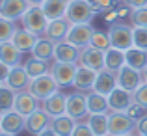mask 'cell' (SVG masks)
<instances>
[{
	"mask_svg": "<svg viewBox=\"0 0 147 136\" xmlns=\"http://www.w3.org/2000/svg\"><path fill=\"white\" fill-rule=\"evenodd\" d=\"M65 2H67V4H69V2H71V0H65Z\"/></svg>",
	"mask_w": 147,
	"mask_h": 136,
	"instance_id": "54",
	"label": "cell"
},
{
	"mask_svg": "<svg viewBox=\"0 0 147 136\" xmlns=\"http://www.w3.org/2000/svg\"><path fill=\"white\" fill-rule=\"evenodd\" d=\"M123 2H125L129 7H132V9H140V7L147 6V0H123Z\"/></svg>",
	"mask_w": 147,
	"mask_h": 136,
	"instance_id": "43",
	"label": "cell"
},
{
	"mask_svg": "<svg viewBox=\"0 0 147 136\" xmlns=\"http://www.w3.org/2000/svg\"><path fill=\"white\" fill-rule=\"evenodd\" d=\"M86 123L93 131L95 136H106L108 134V114H90L86 118Z\"/></svg>",
	"mask_w": 147,
	"mask_h": 136,
	"instance_id": "32",
	"label": "cell"
},
{
	"mask_svg": "<svg viewBox=\"0 0 147 136\" xmlns=\"http://www.w3.org/2000/svg\"><path fill=\"white\" fill-rule=\"evenodd\" d=\"M65 17L71 21V24H86V22H91V19L95 17V11L88 0H71L67 4Z\"/></svg>",
	"mask_w": 147,
	"mask_h": 136,
	"instance_id": "3",
	"label": "cell"
},
{
	"mask_svg": "<svg viewBox=\"0 0 147 136\" xmlns=\"http://www.w3.org/2000/svg\"><path fill=\"white\" fill-rule=\"evenodd\" d=\"M104 22H108V24H114V22H117V19H119V15H117V7H112V9H108V11H104Z\"/></svg>",
	"mask_w": 147,
	"mask_h": 136,
	"instance_id": "42",
	"label": "cell"
},
{
	"mask_svg": "<svg viewBox=\"0 0 147 136\" xmlns=\"http://www.w3.org/2000/svg\"><path fill=\"white\" fill-rule=\"evenodd\" d=\"M21 24H22V28L30 30L32 34L43 36L47 26H49V19H47V15H45L41 6H30L26 9V13L21 17Z\"/></svg>",
	"mask_w": 147,
	"mask_h": 136,
	"instance_id": "2",
	"label": "cell"
},
{
	"mask_svg": "<svg viewBox=\"0 0 147 136\" xmlns=\"http://www.w3.org/2000/svg\"><path fill=\"white\" fill-rule=\"evenodd\" d=\"M76 67L78 64H69V62H58L54 60L50 64V75L54 76V80L58 82V86L61 88H73L76 75Z\"/></svg>",
	"mask_w": 147,
	"mask_h": 136,
	"instance_id": "4",
	"label": "cell"
},
{
	"mask_svg": "<svg viewBox=\"0 0 147 136\" xmlns=\"http://www.w3.org/2000/svg\"><path fill=\"white\" fill-rule=\"evenodd\" d=\"M71 21H69L67 17H61V19H54V21H49V26L47 30H45L43 36L49 37L50 41H54V43H61V41L67 39V34L69 30H71Z\"/></svg>",
	"mask_w": 147,
	"mask_h": 136,
	"instance_id": "11",
	"label": "cell"
},
{
	"mask_svg": "<svg viewBox=\"0 0 147 136\" xmlns=\"http://www.w3.org/2000/svg\"><path fill=\"white\" fill-rule=\"evenodd\" d=\"M15 30H17V22L0 15V43H4V41H11Z\"/></svg>",
	"mask_w": 147,
	"mask_h": 136,
	"instance_id": "33",
	"label": "cell"
},
{
	"mask_svg": "<svg viewBox=\"0 0 147 136\" xmlns=\"http://www.w3.org/2000/svg\"><path fill=\"white\" fill-rule=\"evenodd\" d=\"M130 22H132V26H145L147 28V6L134 9L130 15Z\"/></svg>",
	"mask_w": 147,
	"mask_h": 136,
	"instance_id": "36",
	"label": "cell"
},
{
	"mask_svg": "<svg viewBox=\"0 0 147 136\" xmlns=\"http://www.w3.org/2000/svg\"><path fill=\"white\" fill-rule=\"evenodd\" d=\"M78 65H84V67H90L93 71H102L106 65H104V50L97 49L93 45H88L84 49H80V56H78Z\"/></svg>",
	"mask_w": 147,
	"mask_h": 136,
	"instance_id": "9",
	"label": "cell"
},
{
	"mask_svg": "<svg viewBox=\"0 0 147 136\" xmlns=\"http://www.w3.org/2000/svg\"><path fill=\"white\" fill-rule=\"evenodd\" d=\"M134 47L147 50V28L145 26H134Z\"/></svg>",
	"mask_w": 147,
	"mask_h": 136,
	"instance_id": "35",
	"label": "cell"
},
{
	"mask_svg": "<svg viewBox=\"0 0 147 136\" xmlns=\"http://www.w3.org/2000/svg\"><path fill=\"white\" fill-rule=\"evenodd\" d=\"M37 108H41V101L37 99L34 93H30L28 90L17 91V99H15V110L17 112H21L22 116L28 118V116L34 114Z\"/></svg>",
	"mask_w": 147,
	"mask_h": 136,
	"instance_id": "17",
	"label": "cell"
},
{
	"mask_svg": "<svg viewBox=\"0 0 147 136\" xmlns=\"http://www.w3.org/2000/svg\"><path fill=\"white\" fill-rule=\"evenodd\" d=\"M93 47H97L100 50H108L112 47L110 43V36H108V32H102V30H95L93 36H91V43Z\"/></svg>",
	"mask_w": 147,
	"mask_h": 136,
	"instance_id": "34",
	"label": "cell"
},
{
	"mask_svg": "<svg viewBox=\"0 0 147 136\" xmlns=\"http://www.w3.org/2000/svg\"><path fill=\"white\" fill-rule=\"evenodd\" d=\"M0 125H2V114H0Z\"/></svg>",
	"mask_w": 147,
	"mask_h": 136,
	"instance_id": "51",
	"label": "cell"
},
{
	"mask_svg": "<svg viewBox=\"0 0 147 136\" xmlns=\"http://www.w3.org/2000/svg\"><path fill=\"white\" fill-rule=\"evenodd\" d=\"M50 123H52V118H50L43 108H37L34 114H30L26 118V131L32 136H37L39 133H43L45 129H49Z\"/></svg>",
	"mask_w": 147,
	"mask_h": 136,
	"instance_id": "16",
	"label": "cell"
},
{
	"mask_svg": "<svg viewBox=\"0 0 147 136\" xmlns=\"http://www.w3.org/2000/svg\"><path fill=\"white\" fill-rule=\"evenodd\" d=\"M9 71H11V67L0 60V80H2V82H6V80H7V75H9Z\"/></svg>",
	"mask_w": 147,
	"mask_h": 136,
	"instance_id": "44",
	"label": "cell"
},
{
	"mask_svg": "<svg viewBox=\"0 0 147 136\" xmlns=\"http://www.w3.org/2000/svg\"><path fill=\"white\" fill-rule=\"evenodd\" d=\"M65 114H69L76 121H86V118L90 116L88 110V99L84 91H75L67 95V110Z\"/></svg>",
	"mask_w": 147,
	"mask_h": 136,
	"instance_id": "7",
	"label": "cell"
},
{
	"mask_svg": "<svg viewBox=\"0 0 147 136\" xmlns=\"http://www.w3.org/2000/svg\"><path fill=\"white\" fill-rule=\"evenodd\" d=\"M76 123L78 121L73 119L69 114H61V116H58V118H52L50 127H52L60 136H71L73 131H75V127H76Z\"/></svg>",
	"mask_w": 147,
	"mask_h": 136,
	"instance_id": "28",
	"label": "cell"
},
{
	"mask_svg": "<svg viewBox=\"0 0 147 136\" xmlns=\"http://www.w3.org/2000/svg\"><path fill=\"white\" fill-rule=\"evenodd\" d=\"M50 64H52V62H45V60H39V58L32 56L22 65H24V69L28 71V75L32 76V78H37V76H41V75L50 73Z\"/></svg>",
	"mask_w": 147,
	"mask_h": 136,
	"instance_id": "30",
	"label": "cell"
},
{
	"mask_svg": "<svg viewBox=\"0 0 147 136\" xmlns=\"http://www.w3.org/2000/svg\"><path fill=\"white\" fill-rule=\"evenodd\" d=\"M54 52H56V43L45 36H39L36 47L32 49V56L45 60V62H54Z\"/></svg>",
	"mask_w": 147,
	"mask_h": 136,
	"instance_id": "22",
	"label": "cell"
},
{
	"mask_svg": "<svg viewBox=\"0 0 147 136\" xmlns=\"http://www.w3.org/2000/svg\"><path fill=\"white\" fill-rule=\"evenodd\" d=\"M86 99H88V110H90V114H108L110 112L108 97L102 95V93H97V91L91 90L86 93Z\"/></svg>",
	"mask_w": 147,
	"mask_h": 136,
	"instance_id": "24",
	"label": "cell"
},
{
	"mask_svg": "<svg viewBox=\"0 0 147 136\" xmlns=\"http://www.w3.org/2000/svg\"><path fill=\"white\" fill-rule=\"evenodd\" d=\"M15 99H17V91L4 82L0 86V114L15 110Z\"/></svg>",
	"mask_w": 147,
	"mask_h": 136,
	"instance_id": "31",
	"label": "cell"
},
{
	"mask_svg": "<svg viewBox=\"0 0 147 136\" xmlns=\"http://www.w3.org/2000/svg\"><path fill=\"white\" fill-rule=\"evenodd\" d=\"M0 11H2V0H0Z\"/></svg>",
	"mask_w": 147,
	"mask_h": 136,
	"instance_id": "50",
	"label": "cell"
},
{
	"mask_svg": "<svg viewBox=\"0 0 147 136\" xmlns=\"http://www.w3.org/2000/svg\"><path fill=\"white\" fill-rule=\"evenodd\" d=\"M93 32L95 30H93V26H91V22H86V24H73L65 41H69L71 45L78 47V49H84V47H88L91 43Z\"/></svg>",
	"mask_w": 147,
	"mask_h": 136,
	"instance_id": "10",
	"label": "cell"
},
{
	"mask_svg": "<svg viewBox=\"0 0 147 136\" xmlns=\"http://www.w3.org/2000/svg\"><path fill=\"white\" fill-rule=\"evenodd\" d=\"M108 36H110V43L114 49L127 50L134 47V26L130 24H125L121 21L114 22L108 28Z\"/></svg>",
	"mask_w": 147,
	"mask_h": 136,
	"instance_id": "1",
	"label": "cell"
},
{
	"mask_svg": "<svg viewBox=\"0 0 147 136\" xmlns=\"http://www.w3.org/2000/svg\"><path fill=\"white\" fill-rule=\"evenodd\" d=\"M30 82H32V76L28 75V71L24 69V65H13L7 75V80L6 84L9 88H13L15 91H24L30 88Z\"/></svg>",
	"mask_w": 147,
	"mask_h": 136,
	"instance_id": "13",
	"label": "cell"
},
{
	"mask_svg": "<svg viewBox=\"0 0 147 136\" xmlns=\"http://www.w3.org/2000/svg\"><path fill=\"white\" fill-rule=\"evenodd\" d=\"M37 136H60V134H58L56 131L52 129V127H49V129H45L43 133H39V134H37Z\"/></svg>",
	"mask_w": 147,
	"mask_h": 136,
	"instance_id": "45",
	"label": "cell"
},
{
	"mask_svg": "<svg viewBox=\"0 0 147 136\" xmlns=\"http://www.w3.org/2000/svg\"><path fill=\"white\" fill-rule=\"evenodd\" d=\"M88 2L91 4V7H93L95 13H104V11L112 9V7L115 6V0H88Z\"/></svg>",
	"mask_w": 147,
	"mask_h": 136,
	"instance_id": "37",
	"label": "cell"
},
{
	"mask_svg": "<svg viewBox=\"0 0 147 136\" xmlns=\"http://www.w3.org/2000/svg\"><path fill=\"white\" fill-rule=\"evenodd\" d=\"M125 62L127 65L138 69V71H144L147 67V50L138 49V47H130L125 50Z\"/></svg>",
	"mask_w": 147,
	"mask_h": 136,
	"instance_id": "26",
	"label": "cell"
},
{
	"mask_svg": "<svg viewBox=\"0 0 147 136\" xmlns=\"http://www.w3.org/2000/svg\"><path fill=\"white\" fill-rule=\"evenodd\" d=\"M37 39H39V36H37V34H32L30 30H26V28H17L15 34H13V37H11L13 45L17 47L22 54H24V52H32V49L37 43Z\"/></svg>",
	"mask_w": 147,
	"mask_h": 136,
	"instance_id": "21",
	"label": "cell"
},
{
	"mask_svg": "<svg viewBox=\"0 0 147 136\" xmlns=\"http://www.w3.org/2000/svg\"><path fill=\"white\" fill-rule=\"evenodd\" d=\"M136 136H147V112L136 121V129H134Z\"/></svg>",
	"mask_w": 147,
	"mask_h": 136,
	"instance_id": "41",
	"label": "cell"
},
{
	"mask_svg": "<svg viewBox=\"0 0 147 136\" xmlns=\"http://www.w3.org/2000/svg\"><path fill=\"white\" fill-rule=\"evenodd\" d=\"M95 80H97V71L90 67H84V65H78L76 67V75H75V82H73V88L76 91H91L95 86Z\"/></svg>",
	"mask_w": 147,
	"mask_h": 136,
	"instance_id": "15",
	"label": "cell"
},
{
	"mask_svg": "<svg viewBox=\"0 0 147 136\" xmlns=\"http://www.w3.org/2000/svg\"><path fill=\"white\" fill-rule=\"evenodd\" d=\"M117 88V75L110 69H102V71L97 73V80H95L93 91L102 93V95H110L112 91Z\"/></svg>",
	"mask_w": 147,
	"mask_h": 136,
	"instance_id": "19",
	"label": "cell"
},
{
	"mask_svg": "<svg viewBox=\"0 0 147 136\" xmlns=\"http://www.w3.org/2000/svg\"><path fill=\"white\" fill-rule=\"evenodd\" d=\"M43 2H45V0H28V4H30V6H41Z\"/></svg>",
	"mask_w": 147,
	"mask_h": 136,
	"instance_id": "46",
	"label": "cell"
},
{
	"mask_svg": "<svg viewBox=\"0 0 147 136\" xmlns=\"http://www.w3.org/2000/svg\"><path fill=\"white\" fill-rule=\"evenodd\" d=\"M145 112H147V108H144L142 104H138L136 101H134V103H132V104H130V106L125 110V114L129 116V118H132L134 121H138V119H140L142 116L145 114Z\"/></svg>",
	"mask_w": 147,
	"mask_h": 136,
	"instance_id": "38",
	"label": "cell"
},
{
	"mask_svg": "<svg viewBox=\"0 0 147 136\" xmlns=\"http://www.w3.org/2000/svg\"><path fill=\"white\" fill-rule=\"evenodd\" d=\"M30 7L28 0H2V11L0 15L11 21H21V17L26 13V9Z\"/></svg>",
	"mask_w": 147,
	"mask_h": 136,
	"instance_id": "20",
	"label": "cell"
},
{
	"mask_svg": "<svg viewBox=\"0 0 147 136\" xmlns=\"http://www.w3.org/2000/svg\"><path fill=\"white\" fill-rule=\"evenodd\" d=\"M45 15H47L49 21H54V19H61L67 13V2L65 0H45L41 4Z\"/></svg>",
	"mask_w": 147,
	"mask_h": 136,
	"instance_id": "29",
	"label": "cell"
},
{
	"mask_svg": "<svg viewBox=\"0 0 147 136\" xmlns=\"http://www.w3.org/2000/svg\"><path fill=\"white\" fill-rule=\"evenodd\" d=\"M134 101H136L138 104H142L144 108H147V82H144L134 91Z\"/></svg>",
	"mask_w": 147,
	"mask_h": 136,
	"instance_id": "39",
	"label": "cell"
},
{
	"mask_svg": "<svg viewBox=\"0 0 147 136\" xmlns=\"http://www.w3.org/2000/svg\"><path fill=\"white\" fill-rule=\"evenodd\" d=\"M41 108L50 116V118H58V116L65 114L67 110V95L61 91H56L52 97L41 101Z\"/></svg>",
	"mask_w": 147,
	"mask_h": 136,
	"instance_id": "18",
	"label": "cell"
},
{
	"mask_svg": "<svg viewBox=\"0 0 147 136\" xmlns=\"http://www.w3.org/2000/svg\"><path fill=\"white\" fill-rule=\"evenodd\" d=\"M80 56V49L71 45L69 41H61L56 43V52H54V60L58 62H69V64H76Z\"/></svg>",
	"mask_w": 147,
	"mask_h": 136,
	"instance_id": "23",
	"label": "cell"
},
{
	"mask_svg": "<svg viewBox=\"0 0 147 136\" xmlns=\"http://www.w3.org/2000/svg\"><path fill=\"white\" fill-rule=\"evenodd\" d=\"M0 60H2L4 64H7L9 67L21 65L22 64L21 62L22 60V52L13 45V41H4V43H0Z\"/></svg>",
	"mask_w": 147,
	"mask_h": 136,
	"instance_id": "25",
	"label": "cell"
},
{
	"mask_svg": "<svg viewBox=\"0 0 147 136\" xmlns=\"http://www.w3.org/2000/svg\"><path fill=\"white\" fill-rule=\"evenodd\" d=\"M125 64H127L125 62V50L114 49V47H110L108 50H104V65H106L104 69H110V71L117 73Z\"/></svg>",
	"mask_w": 147,
	"mask_h": 136,
	"instance_id": "27",
	"label": "cell"
},
{
	"mask_svg": "<svg viewBox=\"0 0 147 136\" xmlns=\"http://www.w3.org/2000/svg\"><path fill=\"white\" fill-rule=\"evenodd\" d=\"M132 103H134V93L129 91V90H123V88H119V86L108 95L110 112H125Z\"/></svg>",
	"mask_w": 147,
	"mask_h": 136,
	"instance_id": "14",
	"label": "cell"
},
{
	"mask_svg": "<svg viewBox=\"0 0 147 136\" xmlns=\"http://www.w3.org/2000/svg\"><path fill=\"white\" fill-rule=\"evenodd\" d=\"M106 136H110V134H106Z\"/></svg>",
	"mask_w": 147,
	"mask_h": 136,
	"instance_id": "55",
	"label": "cell"
},
{
	"mask_svg": "<svg viewBox=\"0 0 147 136\" xmlns=\"http://www.w3.org/2000/svg\"><path fill=\"white\" fill-rule=\"evenodd\" d=\"M142 73H144V82H147V67H145V69H144Z\"/></svg>",
	"mask_w": 147,
	"mask_h": 136,
	"instance_id": "47",
	"label": "cell"
},
{
	"mask_svg": "<svg viewBox=\"0 0 147 136\" xmlns=\"http://www.w3.org/2000/svg\"><path fill=\"white\" fill-rule=\"evenodd\" d=\"M28 91L34 93L39 101H45V99H49V97H52L56 91H60V86H58V82L54 80V76L50 75V73H47V75H41V76H37V78H32Z\"/></svg>",
	"mask_w": 147,
	"mask_h": 136,
	"instance_id": "6",
	"label": "cell"
},
{
	"mask_svg": "<svg viewBox=\"0 0 147 136\" xmlns=\"http://www.w3.org/2000/svg\"><path fill=\"white\" fill-rule=\"evenodd\" d=\"M121 136H136L134 133H130V134H121Z\"/></svg>",
	"mask_w": 147,
	"mask_h": 136,
	"instance_id": "49",
	"label": "cell"
},
{
	"mask_svg": "<svg viewBox=\"0 0 147 136\" xmlns=\"http://www.w3.org/2000/svg\"><path fill=\"white\" fill-rule=\"evenodd\" d=\"M115 75H117V86L123 88V90L132 91V93L144 84V73L134 69V67H130V65H127V64L123 65Z\"/></svg>",
	"mask_w": 147,
	"mask_h": 136,
	"instance_id": "8",
	"label": "cell"
},
{
	"mask_svg": "<svg viewBox=\"0 0 147 136\" xmlns=\"http://www.w3.org/2000/svg\"><path fill=\"white\" fill-rule=\"evenodd\" d=\"M0 131L17 136L19 133L26 131V116H22L21 112H17V110H11V112L2 114V125H0Z\"/></svg>",
	"mask_w": 147,
	"mask_h": 136,
	"instance_id": "12",
	"label": "cell"
},
{
	"mask_svg": "<svg viewBox=\"0 0 147 136\" xmlns=\"http://www.w3.org/2000/svg\"><path fill=\"white\" fill-rule=\"evenodd\" d=\"M115 2H123V0H115Z\"/></svg>",
	"mask_w": 147,
	"mask_h": 136,
	"instance_id": "52",
	"label": "cell"
},
{
	"mask_svg": "<svg viewBox=\"0 0 147 136\" xmlns=\"http://www.w3.org/2000/svg\"><path fill=\"white\" fill-rule=\"evenodd\" d=\"M0 136H15V134H9V133H4V131H0Z\"/></svg>",
	"mask_w": 147,
	"mask_h": 136,
	"instance_id": "48",
	"label": "cell"
},
{
	"mask_svg": "<svg viewBox=\"0 0 147 136\" xmlns=\"http://www.w3.org/2000/svg\"><path fill=\"white\" fill-rule=\"evenodd\" d=\"M2 84H4V82H2V80H0V86H2Z\"/></svg>",
	"mask_w": 147,
	"mask_h": 136,
	"instance_id": "53",
	"label": "cell"
},
{
	"mask_svg": "<svg viewBox=\"0 0 147 136\" xmlns=\"http://www.w3.org/2000/svg\"><path fill=\"white\" fill-rule=\"evenodd\" d=\"M136 129V121L125 114V112H108V134L121 136L130 134Z\"/></svg>",
	"mask_w": 147,
	"mask_h": 136,
	"instance_id": "5",
	"label": "cell"
},
{
	"mask_svg": "<svg viewBox=\"0 0 147 136\" xmlns=\"http://www.w3.org/2000/svg\"><path fill=\"white\" fill-rule=\"evenodd\" d=\"M71 136H95V134H93V131L90 129V125H88L86 121H78Z\"/></svg>",
	"mask_w": 147,
	"mask_h": 136,
	"instance_id": "40",
	"label": "cell"
}]
</instances>
